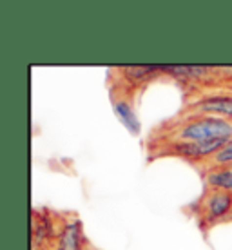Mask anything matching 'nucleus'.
Here are the masks:
<instances>
[{
	"instance_id": "423d86ee",
	"label": "nucleus",
	"mask_w": 232,
	"mask_h": 250,
	"mask_svg": "<svg viewBox=\"0 0 232 250\" xmlns=\"http://www.w3.org/2000/svg\"><path fill=\"white\" fill-rule=\"evenodd\" d=\"M113 109H114V113H116V116H118V120L124 124V127H126L127 131L131 132V134H134V136L140 134L142 125H140L138 116H136V113H134V109H132V105L129 104V102L127 100H114Z\"/></svg>"
},
{
	"instance_id": "6e6552de",
	"label": "nucleus",
	"mask_w": 232,
	"mask_h": 250,
	"mask_svg": "<svg viewBox=\"0 0 232 250\" xmlns=\"http://www.w3.org/2000/svg\"><path fill=\"white\" fill-rule=\"evenodd\" d=\"M212 162L216 163V165H229V167H231L232 165V142H229L216 156H212Z\"/></svg>"
},
{
	"instance_id": "39448f33",
	"label": "nucleus",
	"mask_w": 232,
	"mask_h": 250,
	"mask_svg": "<svg viewBox=\"0 0 232 250\" xmlns=\"http://www.w3.org/2000/svg\"><path fill=\"white\" fill-rule=\"evenodd\" d=\"M84 239H82V223L78 219L71 221L63 227L58 238V250H84Z\"/></svg>"
},
{
	"instance_id": "f257e3e1",
	"label": "nucleus",
	"mask_w": 232,
	"mask_h": 250,
	"mask_svg": "<svg viewBox=\"0 0 232 250\" xmlns=\"http://www.w3.org/2000/svg\"><path fill=\"white\" fill-rule=\"evenodd\" d=\"M180 142H212V140H232V122L223 118L205 116L189 122L176 132Z\"/></svg>"
},
{
	"instance_id": "0eeeda50",
	"label": "nucleus",
	"mask_w": 232,
	"mask_h": 250,
	"mask_svg": "<svg viewBox=\"0 0 232 250\" xmlns=\"http://www.w3.org/2000/svg\"><path fill=\"white\" fill-rule=\"evenodd\" d=\"M207 183L209 187L212 188H221V190L232 192V169L225 167L220 170H211L207 174Z\"/></svg>"
},
{
	"instance_id": "20e7f679",
	"label": "nucleus",
	"mask_w": 232,
	"mask_h": 250,
	"mask_svg": "<svg viewBox=\"0 0 232 250\" xmlns=\"http://www.w3.org/2000/svg\"><path fill=\"white\" fill-rule=\"evenodd\" d=\"M194 111L205 114L227 116V118L232 120V96H211V98H205V100L196 104Z\"/></svg>"
},
{
	"instance_id": "7ed1b4c3",
	"label": "nucleus",
	"mask_w": 232,
	"mask_h": 250,
	"mask_svg": "<svg viewBox=\"0 0 232 250\" xmlns=\"http://www.w3.org/2000/svg\"><path fill=\"white\" fill-rule=\"evenodd\" d=\"M232 140H212V142H178L172 145V152L178 156L200 160V158L216 156Z\"/></svg>"
},
{
	"instance_id": "f03ea898",
	"label": "nucleus",
	"mask_w": 232,
	"mask_h": 250,
	"mask_svg": "<svg viewBox=\"0 0 232 250\" xmlns=\"http://www.w3.org/2000/svg\"><path fill=\"white\" fill-rule=\"evenodd\" d=\"M232 214V192L221 188H211L201 201V216L205 225L221 221Z\"/></svg>"
},
{
	"instance_id": "1a4fd4ad",
	"label": "nucleus",
	"mask_w": 232,
	"mask_h": 250,
	"mask_svg": "<svg viewBox=\"0 0 232 250\" xmlns=\"http://www.w3.org/2000/svg\"><path fill=\"white\" fill-rule=\"evenodd\" d=\"M229 169H232V165H231V167H229Z\"/></svg>"
}]
</instances>
